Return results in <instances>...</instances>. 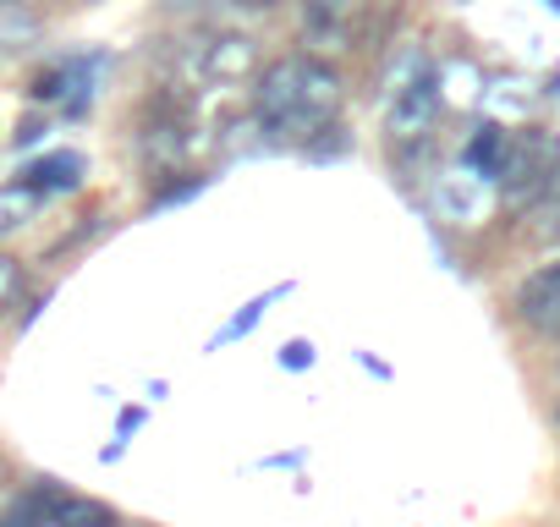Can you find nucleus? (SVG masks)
<instances>
[{
  "label": "nucleus",
  "mask_w": 560,
  "mask_h": 527,
  "mask_svg": "<svg viewBox=\"0 0 560 527\" xmlns=\"http://www.w3.org/2000/svg\"><path fill=\"white\" fill-rule=\"evenodd\" d=\"M341 110V72L319 56H280L253 78V116L264 132L308 143Z\"/></svg>",
  "instance_id": "f257e3e1"
},
{
  "label": "nucleus",
  "mask_w": 560,
  "mask_h": 527,
  "mask_svg": "<svg viewBox=\"0 0 560 527\" xmlns=\"http://www.w3.org/2000/svg\"><path fill=\"white\" fill-rule=\"evenodd\" d=\"M434 116H440V78H434L429 67H418L407 83H396L390 110H385V127H390V138L418 143V138L434 127Z\"/></svg>",
  "instance_id": "f03ea898"
},
{
  "label": "nucleus",
  "mask_w": 560,
  "mask_h": 527,
  "mask_svg": "<svg viewBox=\"0 0 560 527\" xmlns=\"http://www.w3.org/2000/svg\"><path fill=\"white\" fill-rule=\"evenodd\" d=\"M28 527H116V511L105 500L72 494L61 483H39L28 494Z\"/></svg>",
  "instance_id": "7ed1b4c3"
},
{
  "label": "nucleus",
  "mask_w": 560,
  "mask_h": 527,
  "mask_svg": "<svg viewBox=\"0 0 560 527\" xmlns=\"http://www.w3.org/2000/svg\"><path fill=\"white\" fill-rule=\"evenodd\" d=\"M516 319L538 336H560V258L538 264V270L516 286Z\"/></svg>",
  "instance_id": "20e7f679"
},
{
  "label": "nucleus",
  "mask_w": 560,
  "mask_h": 527,
  "mask_svg": "<svg viewBox=\"0 0 560 527\" xmlns=\"http://www.w3.org/2000/svg\"><path fill=\"white\" fill-rule=\"evenodd\" d=\"M258 72V45L247 34H225L203 45V78L209 83H247Z\"/></svg>",
  "instance_id": "39448f33"
},
{
  "label": "nucleus",
  "mask_w": 560,
  "mask_h": 527,
  "mask_svg": "<svg viewBox=\"0 0 560 527\" xmlns=\"http://www.w3.org/2000/svg\"><path fill=\"white\" fill-rule=\"evenodd\" d=\"M78 176H83V160H78V154H67V149H61V154H45V160H34V165L23 171V181H28V187H39L45 198H50V192L78 187Z\"/></svg>",
  "instance_id": "423d86ee"
},
{
  "label": "nucleus",
  "mask_w": 560,
  "mask_h": 527,
  "mask_svg": "<svg viewBox=\"0 0 560 527\" xmlns=\"http://www.w3.org/2000/svg\"><path fill=\"white\" fill-rule=\"evenodd\" d=\"M39 203H45L39 187H28V181H7V187H0V236L23 231V225L39 214Z\"/></svg>",
  "instance_id": "0eeeda50"
},
{
  "label": "nucleus",
  "mask_w": 560,
  "mask_h": 527,
  "mask_svg": "<svg viewBox=\"0 0 560 527\" xmlns=\"http://www.w3.org/2000/svg\"><path fill=\"white\" fill-rule=\"evenodd\" d=\"M505 149H511V138L500 132V127H478L472 132V143H467V171L483 181V176H500L505 171Z\"/></svg>",
  "instance_id": "6e6552de"
},
{
  "label": "nucleus",
  "mask_w": 560,
  "mask_h": 527,
  "mask_svg": "<svg viewBox=\"0 0 560 527\" xmlns=\"http://www.w3.org/2000/svg\"><path fill=\"white\" fill-rule=\"evenodd\" d=\"M347 12H352V0H303V23H308V34H319V39H330V34L347 23Z\"/></svg>",
  "instance_id": "1a4fd4ad"
},
{
  "label": "nucleus",
  "mask_w": 560,
  "mask_h": 527,
  "mask_svg": "<svg viewBox=\"0 0 560 527\" xmlns=\"http://www.w3.org/2000/svg\"><path fill=\"white\" fill-rule=\"evenodd\" d=\"M287 292H292V286H275V292H264V297H253V303H247V308H242V314H236V319H231V325H225V330H220L214 341H209V352H220L225 341H236V336H247V330H253V325L264 319V308H269L275 297H287Z\"/></svg>",
  "instance_id": "9d476101"
},
{
  "label": "nucleus",
  "mask_w": 560,
  "mask_h": 527,
  "mask_svg": "<svg viewBox=\"0 0 560 527\" xmlns=\"http://www.w3.org/2000/svg\"><path fill=\"white\" fill-rule=\"evenodd\" d=\"M440 209H445L451 220H472V214H478V192H467V187H456V181H440Z\"/></svg>",
  "instance_id": "9b49d317"
},
{
  "label": "nucleus",
  "mask_w": 560,
  "mask_h": 527,
  "mask_svg": "<svg viewBox=\"0 0 560 527\" xmlns=\"http://www.w3.org/2000/svg\"><path fill=\"white\" fill-rule=\"evenodd\" d=\"M18 292H23V264L0 253V308H12V303H18Z\"/></svg>",
  "instance_id": "f8f14e48"
},
{
  "label": "nucleus",
  "mask_w": 560,
  "mask_h": 527,
  "mask_svg": "<svg viewBox=\"0 0 560 527\" xmlns=\"http://www.w3.org/2000/svg\"><path fill=\"white\" fill-rule=\"evenodd\" d=\"M280 368H292V374L298 368H314V341H292L287 352H280Z\"/></svg>",
  "instance_id": "ddd939ff"
},
{
  "label": "nucleus",
  "mask_w": 560,
  "mask_h": 527,
  "mask_svg": "<svg viewBox=\"0 0 560 527\" xmlns=\"http://www.w3.org/2000/svg\"><path fill=\"white\" fill-rule=\"evenodd\" d=\"M116 429H121V434H132V429H143V412H138V407H127V412H121V423H116Z\"/></svg>",
  "instance_id": "4468645a"
}]
</instances>
